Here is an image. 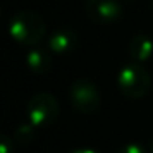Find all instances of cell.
<instances>
[{"label": "cell", "mask_w": 153, "mask_h": 153, "mask_svg": "<svg viewBox=\"0 0 153 153\" xmlns=\"http://www.w3.org/2000/svg\"><path fill=\"white\" fill-rule=\"evenodd\" d=\"M8 33L12 40L25 46H38L46 33V25L43 18L35 12H18L8 23Z\"/></svg>", "instance_id": "1"}, {"label": "cell", "mask_w": 153, "mask_h": 153, "mask_svg": "<svg viewBox=\"0 0 153 153\" xmlns=\"http://www.w3.org/2000/svg\"><path fill=\"white\" fill-rule=\"evenodd\" d=\"M71 153H100V152H97V150H94V148H77Z\"/></svg>", "instance_id": "12"}, {"label": "cell", "mask_w": 153, "mask_h": 153, "mask_svg": "<svg viewBox=\"0 0 153 153\" xmlns=\"http://www.w3.org/2000/svg\"><path fill=\"white\" fill-rule=\"evenodd\" d=\"M119 153H146V150L140 143H127L125 146L119 150Z\"/></svg>", "instance_id": "11"}, {"label": "cell", "mask_w": 153, "mask_h": 153, "mask_svg": "<svg viewBox=\"0 0 153 153\" xmlns=\"http://www.w3.org/2000/svg\"><path fill=\"white\" fill-rule=\"evenodd\" d=\"M27 66L35 74H45L51 68V54L43 48H31L27 53Z\"/></svg>", "instance_id": "8"}, {"label": "cell", "mask_w": 153, "mask_h": 153, "mask_svg": "<svg viewBox=\"0 0 153 153\" xmlns=\"http://www.w3.org/2000/svg\"><path fill=\"white\" fill-rule=\"evenodd\" d=\"M69 100L81 114H94L100 107V91L91 79L79 77L69 87Z\"/></svg>", "instance_id": "3"}, {"label": "cell", "mask_w": 153, "mask_h": 153, "mask_svg": "<svg viewBox=\"0 0 153 153\" xmlns=\"http://www.w3.org/2000/svg\"><path fill=\"white\" fill-rule=\"evenodd\" d=\"M0 153H15V142L4 133H0Z\"/></svg>", "instance_id": "10"}, {"label": "cell", "mask_w": 153, "mask_h": 153, "mask_svg": "<svg viewBox=\"0 0 153 153\" xmlns=\"http://www.w3.org/2000/svg\"><path fill=\"white\" fill-rule=\"evenodd\" d=\"M86 13L94 23L110 25L122 18L123 7L120 0H86Z\"/></svg>", "instance_id": "5"}, {"label": "cell", "mask_w": 153, "mask_h": 153, "mask_svg": "<svg viewBox=\"0 0 153 153\" xmlns=\"http://www.w3.org/2000/svg\"><path fill=\"white\" fill-rule=\"evenodd\" d=\"M128 54L135 63H145L153 56V40L146 35H137L128 43Z\"/></svg>", "instance_id": "7"}, {"label": "cell", "mask_w": 153, "mask_h": 153, "mask_svg": "<svg viewBox=\"0 0 153 153\" xmlns=\"http://www.w3.org/2000/svg\"><path fill=\"white\" fill-rule=\"evenodd\" d=\"M120 92L128 99H140L146 96L152 87V76L140 63H130L123 66L117 77Z\"/></svg>", "instance_id": "2"}, {"label": "cell", "mask_w": 153, "mask_h": 153, "mask_svg": "<svg viewBox=\"0 0 153 153\" xmlns=\"http://www.w3.org/2000/svg\"><path fill=\"white\" fill-rule=\"evenodd\" d=\"M130 2H133V0H130Z\"/></svg>", "instance_id": "14"}, {"label": "cell", "mask_w": 153, "mask_h": 153, "mask_svg": "<svg viewBox=\"0 0 153 153\" xmlns=\"http://www.w3.org/2000/svg\"><path fill=\"white\" fill-rule=\"evenodd\" d=\"M77 35L71 28H59L56 30L48 40V46L56 54H68L76 48Z\"/></svg>", "instance_id": "6"}, {"label": "cell", "mask_w": 153, "mask_h": 153, "mask_svg": "<svg viewBox=\"0 0 153 153\" xmlns=\"http://www.w3.org/2000/svg\"><path fill=\"white\" fill-rule=\"evenodd\" d=\"M28 120L33 123L36 128L48 127L58 119L59 114V102L50 92H40L33 96L27 107Z\"/></svg>", "instance_id": "4"}, {"label": "cell", "mask_w": 153, "mask_h": 153, "mask_svg": "<svg viewBox=\"0 0 153 153\" xmlns=\"http://www.w3.org/2000/svg\"><path fill=\"white\" fill-rule=\"evenodd\" d=\"M35 130H36V127L31 122L22 123V125L15 130V142L20 143V145H28V143L35 138Z\"/></svg>", "instance_id": "9"}, {"label": "cell", "mask_w": 153, "mask_h": 153, "mask_svg": "<svg viewBox=\"0 0 153 153\" xmlns=\"http://www.w3.org/2000/svg\"><path fill=\"white\" fill-rule=\"evenodd\" d=\"M150 152L153 153V142H152V145H150Z\"/></svg>", "instance_id": "13"}]
</instances>
